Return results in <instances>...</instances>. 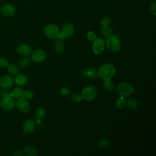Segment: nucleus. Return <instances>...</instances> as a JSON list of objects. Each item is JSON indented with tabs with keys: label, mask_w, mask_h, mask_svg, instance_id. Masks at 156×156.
I'll return each mask as SVG.
<instances>
[{
	"label": "nucleus",
	"mask_w": 156,
	"mask_h": 156,
	"mask_svg": "<svg viewBox=\"0 0 156 156\" xmlns=\"http://www.w3.org/2000/svg\"><path fill=\"white\" fill-rule=\"evenodd\" d=\"M116 73L115 67L111 63L102 65L98 69V75L104 81L111 80Z\"/></svg>",
	"instance_id": "1"
},
{
	"label": "nucleus",
	"mask_w": 156,
	"mask_h": 156,
	"mask_svg": "<svg viewBox=\"0 0 156 156\" xmlns=\"http://www.w3.org/2000/svg\"><path fill=\"white\" fill-rule=\"evenodd\" d=\"M116 93L120 96L124 98L130 96L134 91L132 85L127 82H121L116 87Z\"/></svg>",
	"instance_id": "2"
},
{
	"label": "nucleus",
	"mask_w": 156,
	"mask_h": 156,
	"mask_svg": "<svg viewBox=\"0 0 156 156\" xmlns=\"http://www.w3.org/2000/svg\"><path fill=\"white\" fill-rule=\"evenodd\" d=\"M105 46L109 51L113 52H118L121 47L118 38L114 35H111L106 38L105 41Z\"/></svg>",
	"instance_id": "3"
},
{
	"label": "nucleus",
	"mask_w": 156,
	"mask_h": 156,
	"mask_svg": "<svg viewBox=\"0 0 156 156\" xmlns=\"http://www.w3.org/2000/svg\"><path fill=\"white\" fill-rule=\"evenodd\" d=\"M43 31L45 35L52 40L57 39V35L60 32L59 27L53 24H49L46 25L44 27Z\"/></svg>",
	"instance_id": "4"
},
{
	"label": "nucleus",
	"mask_w": 156,
	"mask_h": 156,
	"mask_svg": "<svg viewBox=\"0 0 156 156\" xmlns=\"http://www.w3.org/2000/svg\"><path fill=\"white\" fill-rule=\"evenodd\" d=\"M82 99L86 101H92L97 95V90L94 86L88 85L83 88L81 92Z\"/></svg>",
	"instance_id": "5"
},
{
	"label": "nucleus",
	"mask_w": 156,
	"mask_h": 156,
	"mask_svg": "<svg viewBox=\"0 0 156 156\" xmlns=\"http://www.w3.org/2000/svg\"><path fill=\"white\" fill-rule=\"evenodd\" d=\"M0 106L4 110H12L16 106V101L10 95L2 97L0 101Z\"/></svg>",
	"instance_id": "6"
},
{
	"label": "nucleus",
	"mask_w": 156,
	"mask_h": 156,
	"mask_svg": "<svg viewBox=\"0 0 156 156\" xmlns=\"http://www.w3.org/2000/svg\"><path fill=\"white\" fill-rule=\"evenodd\" d=\"M105 41L99 37H96L93 41L92 45V50L96 55H101L105 49Z\"/></svg>",
	"instance_id": "7"
},
{
	"label": "nucleus",
	"mask_w": 156,
	"mask_h": 156,
	"mask_svg": "<svg viewBox=\"0 0 156 156\" xmlns=\"http://www.w3.org/2000/svg\"><path fill=\"white\" fill-rule=\"evenodd\" d=\"M31 60L35 63H41L43 62L46 58L45 52L41 49L34 50L30 54Z\"/></svg>",
	"instance_id": "8"
},
{
	"label": "nucleus",
	"mask_w": 156,
	"mask_h": 156,
	"mask_svg": "<svg viewBox=\"0 0 156 156\" xmlns=\"http://www.w3.org/2000/svg\"><path fill=\"white\" fill-rule=\"evenodd\" d=\"M16 106L18 110L22 113H27L30 110L29 103L26 99L22 97L18 99V101L16 102Z\"/></svg>",
	"instance_id": "9"
},
{
	"label": "nucleus",
	"mask_w": 156,
	"mask_h": 156,
	"mask_svg": "<svg viewBox=\"0 0 156 156\" xmlns=\"http://www.w3.org/2000/svg\"><path fill=\"white\" fill-rule=\"evenodd\" d=\"M14 83V80L9 75H4L0 79V87L3 88L7 90L12 87Z\"/></svg>",
	"instance_id": "10"
},
{
	"label": "nucleus",
	"mask_w": 156,
	"mask_h": 156,
	"mask_svg": "<svg viewBox=\"0 0 156 156\" xmlns=\"http://www.w3.org/2000/svg\"><path fill=\"white\" fill-rule=\"evenodd\" d=\"M15 7L10 4H5L1 7V13L7 17L12 16L15 13Z\"/></svg>",
	"instance_id": "11"
},
{
	"label": "nucleus",
	"mask_w": 156,
	"mask_h": 156,
	"mask_svg": "<svg viewBox=\"0 0 156 156\" xmlns=\"http://www.w3.org/2000/svg\"><path fill=\"white\" fill-rule=\"evenodd\" d=\"M35 128V122L33 119H27L23 124V130L24 133L29 134L34 132Z\"/></svg>",
	"instance_id": "12"
},
{
	"label": "nucleus",
	"mask_w": 156,
	"mask_h": 156,
	"mask_svg": "<svg viewBox=\"0 0 156 156\" xmlns=\"http://www.w3.org/2000/svg\"><path fill=\"white\" fill-rule=\"evenodd\" d=\"M17 52L24 56H27L30 55L32 52L31 47L26 44H20L16 48Z\"/></svg>",
	"instance_id": "13"
},
{
	"label": "nucleus",
	"mask_w": 156,
	"mask_h": 156,
	"mask_svg": "<svg viewBox=\"0 0 156 156\" xmlns=\"http://www.w3.org/2000/svg\"><path fill=\"white\" fill-rule=\"evenodd\" d=\"M62 32L65 34L66 38H71L74 32L73 25L71 23H66L63 27Z\"/></svg>",
	"instance_id": "14"
},
{
	"label": "nucleus",
	"mask_w": 156,
	"mask_h": 156,
	"mask_svg": "<svg viewBox=\"0 0 156 156\" xmlns=\"http://www.w3.org/2000/svg\"><path fill=\"white\" fill-rule=\"evenodd\" d=\"M14 80V82L20 86L24 85L28 81L27 77L23 74H18L16 75Z\"/></svg>",
	"instance_id": "15"
},
{
	"label": "nucleus",
	"mask_w": 156,
	"mask_h": 156,
	"mask_svg": "<svg viewBox=\"0 0 156 156\" xmlns=\"http://www.w3.org/2000/svg\"><path fill=\"white\" fill-rule=\"evenodd\" d=\"M46 115V110L44 108L42 107H39L37 109L35 116V119L37 123H40L41 121V119L44 118Z\"/></svg>",
	"instance_id": "16"
},
{
	"label": "nucleus",
	"mask_w": 156,
	"mask_h": 156,
	"mask_svg": "<svg viewBox=\"0 0 156 156\" xmlns=\"http://www.w3.org/2000/svg\"><path fill=\"white\" fill-rule=\"evenodd\" d=\"M24 154L28 156H36L38 154V151L32 146H26L23 149Z\"/></svg>",
	"instance_id": "17"
},
{
	"label": "nucleus",
	"mask_w": 156,
	"mask_h": 156,
	"mask_svg": "<svg viewBox=\"0 0 156 156\" xmlns=\"http://www.w3.org/2000/svg\"><path fill=\"white\" fill-rule=\"evenodd\" d=\"M126 105H127V108L130 110H136L138 107V103L136 100L133 98H128L127 101H126Z\"/></svg>",
	"instance_id": "18"
},
{
	"label": "nucleus",
	"mask_w": 156,
	"mask_h": 156,
	"mask_svg": "<svg viewBox=\"0 0 156 156\" xmlns=\"http://www.w3.org/2000/svg\"><path fill=\"white\" fill-rule=\"evenodd\" d=\"M23 91H24L23 90L21 87H15L12 91V92L10 93V95L15 99H19L22 97Z\"/></svg>",
	"instance_id": "19"
},
{
	"label": "nucleus",
	"mask_w": 156,
	"mask_h": 156,
	"mask_svg": "<svg viewBox=\"0 0 156 156\" xmlns=\"http://www.w3.org/2000/svg\"><path fill=\"white\" fill-rule=\"evenodd\" d=\"M7 71H8L9 73L11 75L16 76L20 72V69H19L18 66L14 63L9 64L8 66H7Z\"/></svg>",
	"instance_id": "20"
},
{
	"label": "nucleus",
	"mask_w": 156,
	"mask_h": 156,
	"mask_svg": "<svg viewBox=\"0 0 156 156\" xmlns=\"http://www.w3.org/2000/svg\"><path fill=\"white\" fill-rule=\"evenodd\" d=\"M54 48L56 52H57V53L62 52L64 49V44H63V43L62 42V41L57 40L54 43Z\"/></svg>",
	"instance_id": "21"
},
{
	"label": "nucleus",
	"mask_w": 156,
	"mask_h": 156,
	"mask_svg": "<svg viewBox=\"0 0 156 156\" xmlns=\"http://www.w3.org/2000/svg\"><path fill=\"white\" fill-rule=\"evenodd\" d=\"M103 86H104V88H105V90L108 91H111L113 90V89L115 88V85L111 81V80H107L104 81Z\"/></svg>",
	"instance_id": "22"
},
{
	"label": "nucleus",
	"mask_w": 156,
	"mask_h": 156,
	"mask_svg": "<svg viewBox=\"0 0 156 156\" xmlns=\"http://www.w3.org/2000/svg\"><path fill=\"white\" fill-rule=\"evenodd\" d=\"M109 145H110L109 140L105 138H101L98 141V146H99V147L102 149L107 148L109 146Z\"/></svg>",
	"instance_id": "23"
},
{
	"label": "nucleus",
	"mask_w": 156,
	"mask_h": 156,
	"mask_svg": "<svg viewBox=\"0 0 156 156\" xmlns=\"http://www.w3.org/2000/svg\"><path fill=\"white\" fill-rule=\"evenodd\" d=\"M101 34L105 38H107L111 35H112V33H113V31H112V29L109 27H103V28H101Z\"/></svg>",
	"instance_id": "24"
},
{
	"label": "nucleus",
	"mask_w": 156,
	"mask_h": 156,
	"mask_svg": "<svg viewBox=\"0 0 156 156\" xmlns=\"http://www.w3.org/2000/svg\"><path fill=\"white\" fill-rule=\"evenodd\" d=\"M115 105L118 108H123L126 105V100L124 98L120 97L116 100Z\"/></svg>",
	"instance_id": "25"
},
{
	"label": "nucleus",
	"mask_w": 156,
	"mask_h": 156,
	"mask_svg": "<svg viewBox=\"0 0 156 156\" xmlns=\"http://www.w3.org/2000/svg\"><path fill=\"white\" fill-rule=\"evenodd\" d=\"M110 23H111V20L108 17H104L99 21V24L101 28L109 27Z\"/></svg>",
	"instance_id": "26"
},
{
	"label": "nucleus",
	"mask_w": 156,
	"mask_h": 156,
	"mask_svg": "<svg viewBox=\"0 0 156 156\" xmlns=\"http://www.w3.org/2000/svg\"><path fill=\"white\" fill-rule=\"evenodd\" d=\"M19 65L21 68H26L30 65V59L28 57H23L19 61Z\"/></svg>",
	"instance_id": "27"
},
{
	"label": "nucleus",
	"mask_w": 156,
	"mask_h": 156,
	"mask_svg": "<svg viewBox=\"0 0 156 156\" xmlns=\"http://www.w3.org/2000/svg\"><path fill=\"white\" fill-rule=\"evenodd\" d=\"M34 96V93L31 90H26L23 91V95H22V98L26 99V100H29L33 98Z\"/></svg>",
	"instance_id": "28"
},
{
	"label": "nucleus",
	"mask_w": 156,
	"mask_h": 156,
	"mask_svg": "<svg viewBox=\"0 0 156 156\" xmlns=\"http://www.w3.org/2000/svg\"><path fill=\"white\" fill-rule=\"evenodd\" d=\"M71 99L74 102H79L82 99V95L79 93H74L71 96Z\"/></svg>",
	"instance_id": "29"
},
{
	"label": "nucleus",
	"mask_w": 156,
	"mask_h": 156,
	"mask_svg": "<svg viewBox=\"0 0 156 156\" xmlns=\"http://www.w3.org/2000/svg\"><path fill=\"white\" fill-rule=\"evenodd\" d=\"M87 37L88 40H90L91 41H93L94 40V39L96 38V35L94 32L90 31L87 33Z\"/></svg>",
	"instance_id": "30"
},
{
	"label": "nucleus",
	"mask_w": 156,
	"mask_h": 156,
	"mask_svg": "<svg viewBox=\"0 0 156 156\" xmlns=\"http://www.w3.org/2000/svg\"><path fill=\"white\" fill-rule=\"evenodd\" d=\"M149 10L150 12H151V13L153 15H156V2L155 1L152 2L150 5H149Z\"/></svg>",
	"instance_id": "31"
},
{
	"label": "nucleus",
	"mask_w": 156,
	"mask_h": 156,
	"mask_svg": "<svg viewBox=\"0 0 156 156\" xmlns=\"http://www.w3.org/2000/svg\"><path fill=\"white\" fill-rule=\"evenodd\" d=\"M9 64V63L6 58L2 57H0V67H7Z\"/></svg>",
	"instance_id": "32"
},
{
	"label": "nucleus",
	"mask_w": 156,
	"mask_h": 156,
	"mask_svg": "<svg viewBox=\"0 0 156 156\" xmlns=\"http://www.w3.org/2000/svg\"><path fill=\"white\" fill-rule=\"evenodd\" d=\"M69 89L67 87H63L61 90H60V94L62 96H66L69 94Z\"/></svg>",
	"instance_id": "33"
},
{
	"label": "nucleus",
	"mask_w": 156,
	"mask_h": 156,
	"mask_svg": "<svg viewBox=\"0 0 156 156\" xmlns=\"http://www.w3.org/2000/svg\"><path fill=\"white\" fill-rule=\"evenodd\" d=\"M9 95H10V93H9V92L5 89L2 88V90H0V96L1 98L5 97V96H7Z\"/></svg>",
	"instance_id": "34"
},
{
	"label": "nucleus",
	"mask_w": 156,
	"mask_h": 156,
	"mask_svg": "<svg viewBox=\"0 0 156 156\" xmlns=\"http://www.w3.org/2000/svg\"><path fill=\"white\" fill-rule=\"evenodd\" d=\"M66 38V37H65V34L62 32H60V33L58 34V35H57V39H58V40H64Z\"/></svg>",
	"instance_id": "35"
},
{
	"label": "nucleus",
	"mask_w": 156,
	"mask_h": 156,
	"mask_svg": "<svg viewBox=\"0 0 156 156\" xmlns=\"http://www.w3.org/2000/svg\"><path fill=\"white\" fill-rule=\"evenodd\" d=\"M24 154V153L23 150H16L13 153V155L15 156H21Z\"/></svg>",
	"instance_id": "36"
},
{
	"label": "nucleus",
	"mask_w": 156,
	"mask_h": 156,
	"mask_svg": "<svg viewBox=\"0 0 156 156\" xmlns=\"http://www.w3.org/2000/svg\"><path fill=\"white\" fill-rule=\"evenodd\" d=\"M150 1H151V0H150Z\"/></svg>",
	"instance_id": "37"
}]
</instances>
